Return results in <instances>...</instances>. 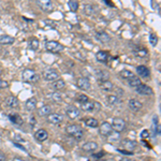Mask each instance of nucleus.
<instances>
[{
	"instance_id": "nucleus-1",
	"label": "nucleus",
	"mask_w": 161,
	"mask_h": 161,
	"mask_svg": "<svg viewBox=\"0 0 161 161\" xmlns=\"http://www.w3.org/2000/svg\"><path fill=\"white\" fill-rule=\"evenodd\" d=\"M66 131H67V133L69 134L70 136H72V138L74 139H80L83 136V129L82 127L79 126V125H69L67 126V128H66Z\"/></svg>"
},
{
	"instance_id": "nucleus-2",
	"label": "nucleus",
	"mask_w": 161,
	"mask_h": 161,
	"mask_svg": "<svg viewBox=\"0 0 161 161\" xmlns=\"http://www.w3.org/2000/svg\"><path fill=\"white\" fill-rule=\"evenodd\" d=\"M22 77L25 82H28V83H35V82H38V80L40 79L39 74L37 73L35 70L32 69H26L23 71V74H22Z\"/></svg>"
},
{
	"instance_id": "nucleus-3",
	"label": "nucleus",
	"mask_w": 161,
	"mask_h": 161,
	"mask_svg": "<svg viewBox=\"0 0 161 161\" xmlns=\"http://www.w3.org/2000/svg\"><path fill=\"white\" fill-rule=\"evenodd\" d=\"M63 45L57 41H48L45 43V50L51 53H60L63 51Z\"/></svg>"
},
{
	"instance_id": "nucleus-4",
	"label": "nucleus",
	"mask_w": 161,
	"mask_h": 161,
	"mask_svg": "<svg viewBox=\"0 0 161 161\" xmlns=\"http://www.w3.org/2000/svg\"><path fill=\"white\" fill-rule=\"evenodd\" d=\"M111 126L114 131L120 133L126 129V121L123 118H120V117H115L113 119V123H112Z\"/></svg>"
},
{
	"instance_id": "nucleus-5",
	"label": "nucleus",
	"mask_w": 161,
	"mask_h": 161,
	"mask_svg": "<svg viewBox=\"0 0 161 161\" xmlns=\"http://www.w3.org/2000/svg\"><path fill=\"white\" fill-rule=\"evenodd\" d=\"M59 77V73L54 69H47L43 72V79L47 82H54V80H58Z\"/></svg>"
},
{
	"instance_id": "nucleus-6",
	"label": "nucleus",
	"mask_w": 161,
	"mask_h": 161,
	"mask_svg": "<svg viewBox=\"0 0 161 161\" xmlns=\"http://www.w3.org/2000/svg\"><path fill=\"white\" fill-rule=\"evenodd\" d=\"M37 4L44 12H52L54 10V3L52 0H39L37 1Z\"/></svg>"
},
{
	"instance_id": "nucleus-7",
	"label": "nucleus",
	"mask_w": 161,
	"mask_h": 161,
	"mask_svg": "<svg viewBox=\"0 0 161 161\" xmlns=\"http://www.w3.org/2000/svg\"><path fill=\"white\" fill-rule=\"evenodd\" d=\"M99 132L102 136H109L110 134L113 132V129H112L111 124L107 123V121L102 123L99 127Z\"/></svg>"
},
{
	"instance_id": "nucleus-8",
	"label": "nucleus",
	"mask_w": 161,
	"mask_h": 161,
	"mask_svg": "<svg viewBox=\"0 0 161 161\" xmlns=\"http://www.w3.org/2000/svg\"><path fill=\"white\" fill-rule=\"evenodd\" d=\"M135 91L138 92V94L142 95V96H150V95H153V89L145 84L139 85L135 88Z\"/></svg>"
},
{
	"instance_id": "nucleus-9",
	"label": "nucleus",
	"mask_w": 161,
	"mask_h": 161,
	"mask_svg": "<svg viewBox=\"0 0 161 161\" xmlns=\"http://www.w3.org/2000/svg\"><path fill=\"white\" fill-rule=\"evenodd\" d=\"M46 118H47L48 123L54 124V125H57V124H60L63 121V116L58 113H51Z\"/></svg>"
},
{
	"instance_id": "nucleus-10",
	"label": "nucleus",
	"mask_w": 161,
	"mask_h": 161,
	"mask_svg": "<svg viewBox=\"0 0 161 161\" xmlns=\"http://www.w3.org/2000/svg\"><path fill=\"white\" fill-rule=\"evenodd\" d=\"M76 85L82 90H88L90 89V86H91V84H90L89 80L87 77H80L76 82Z\"/></svg>"
},
{
	"instance_id": "nucleus-11",
	"label": "nucleus",
	"mask_w": 161,
	"mask_h": 161,
	"mask_svg": "<svg viewBox=\"0 0 161 161\" xmlns=\"http://www.w3.org/2000/svg\"><path fill=\"white\" fill-rule=\"evenodd\" d=\"M66 114H67V116L69 117L70 119H75V118H77V117L80 116V110L77 109V107L71 105V106H69L67 109Z\"/></svg>"
},
{
	"instance_id": "nucleus-12",
	"label": "nucleus",
	"mask_w": 161,
	"mask_h": 161,
	"mask_svg": "<svg viewBox=\"0 0 161 161\" xmlns=\"http://www.w3.org/2000/svg\"><path fill=\"white\" fill-rule=\"evenodd\" d=\"M35 138L38 142H44L48 139V133L45 129H39L35 134Z\"/></svg>"
},
{
	"instance_id": "nucleus-13",
	"label": "nucleus",
	"mask_w": 161,
	"mask_h": 161,
	"mask_svg": "<svg viewBox=\"0 0 161 161\" xmlns=\"http://www.w3.org/2000/svg\"><path fill=\"white\" fill-rule=\"evenodd\" d=\"M82 148H83V150L86 153H92V152H95V150L98 149V144L96 142H91V141H90V142L85 143L84 145L82 146Z\"/></svg>"
},
{
	"instance_id": "nucleus-14",
	"label": "nucleus",
	"mask_w": 161,
	"mask_h": 161,
	"mask_svg": "<svg viewBox=\"0 0 161 161\" xmlns=\"http://www.w3.org/2000/svg\"><path fill=\"white\" fill-rule=\"evenodd\" d=\"M121 146H123L124 150L127 149L128 152L132 153V150L136 147V142L131 141V140H124L123 142H121Z\"/></svg>"
},
{
	"instance_id": "nucleus-15",
	"label": "nucleus",
	"mask_w": 161,
	"mask_h": 161,
	"mask_svg": "<svg viewBox=\"0 0 161 161\" xmlns=\"http://www.w3.org/2000/svg\"><path fill=\"white\" fill-rule=\"evenodd\" d=\"M128 105H129V109H130V110H132V111H134V112H138V111H140V110L142 109L143 104L141 103L140 101L135 100V99H130V100H129V102H128Z\"/></svg>"
},
{
	"instance_id": "nucleus-16",
	"label": "nucleus",
	"mask_w": 161,
	"mask_h": 161,
	"mask_svg": "<svg viewBox=\"0 0 161 161\" xmlns=\"http://www.w3.org/2000/svg\"><path fill=\"white\" fill-rule=\"evenodd\" d=\"M136 71H138L139 75H140V77H143V79H148L149 77V69H148L147 67H145V66H139L138 68H136Z\"/></svg>"
},
{
	"instance_id": "nucleus-17",
	"label": "nucleus",
	"mask_w": 161,
	"mask_h": 161,
	"mask_svg": "<svg viewBox=\"0 0 161 161\" xmlns=\"http://www.w3.org/2000/svg\"><path fill=\"white\" fill-rule=\"evenodd\" d=\"M96 77L97 80H100V82H103V80H107V79L110 77V73L106 71V70H97L96 71Z\"/></svg>"
},
{
	"instance_id": "nucleus-18",
	"label": "nucleus",
	"mask_w": 161,
	"mask_h": 161,
	"mask_svg": "<svg viewBox=\"0 0 161 161\" xmlns=\"http://www.w3.org/2000/svg\"><path fill=\"white\" fill-rule=\"evenodd\" d=\"M114 84L112 82H110L109 80H103V82H100V88H101L103 91H106V92H110L114 89Z\"/></svg>"
},
{
	"instance_id": "nucleus-19",
	"label": "nucleus",
	"mask_w": 161,
	"mask_h": 161,
	"mask_svg": "<svg viewBox=\"0 0 161 161\" xmlns=\"http://www.w3.org/2000/svg\"><path fill=\"white\" fill-rule=\"evenodd\" d=\"M65 87H66V83L63 80H54L52 83V85H51V88L53 90H56V91L62 90Z\"/></svg>"
},
{
	"instance_id": "nucleus-20",
	"label": "nucleus",
	"mask_w": 161,
	"mask_h": 161,
	"mask_svg": "<svg viewBox=\"0 0 161 161\" xmlns=\"http://www.w3.org/2000/svg\"><path fill=\"white\" fill-rule=\"evenodd\" d=\"M6 104L8 107H11V109H15V107L18 106V99L14 96H9L8 98L6 99Z\"/></svg>"
},
{
	"instance_id": "nucleus-21",
	"label": "nucleus",
	"mask_w": 161,
	"mask_h": 161,
	"mask_svg": "<svg viewBox=\"0 0 161 161\" xmlns=\"http://www.w3.org/2000/svg\"><path fill=\"white\" fill-rule=\"evenodd\" d=\"M96 38L102 43H107L111 41V37L107 35L105 31H98V32L96 33Z\"/></svg>"
},
{
	"instance_id": "nucleus-22",
	"label": "nucleus",
	"mask_w": 161,
	"mask_h": 161,
	"mask_svg": "<svg viewBox=\"0 0 161 161\" xmlns=\"http://www.w3.org/2000/svg\"><path fill=\"white\" fill-rule=\"evenodd\" d=\"M52 113V107L50 105H43L38 110V115L40 117H47Z\"/></svg>"
},
{
	"instance_id": "nucleus-23",
	"label": "nucleus",
	"mask_w": 161,
	"mask_h": 161,
	"mask_svg": "<svg viewBox=\"0 0 161 161\" xmlns=\"http://www.w3.org/2000/svg\"><path fill=\"white\" fill-rule=\"evenodd\" d=\"M14 41H15V39L11 36H0V44L1 45H11L14 43Z\"/></svg>"
},
{
	"instance_id": "nucleus-24",
	"label": "nucleus",
	"mask_w": 161,
	"mask_h": 161,
	"mask_svg": "<svg viewBox=\"0 0 161 161\" xmlns=\"http://www.w3.org/2000/svg\"><path fill=\"white\" fill-rule=\"evenodd\" d=\"M107 57H109V54H107V52H105V51H99V52L96 54L97 60L101 63H105L107 61Z\"/></svg>"
},
{
	"instance_id": "nucleus-25",
	"label": "nucleus",
	"mask_w": 161,
	"mask_h": 161,
	"mask_svg": "<svg viewBox=\"0 0 161 161\" xmlns=\"http://www.w3.org/2000/svg\"><path fill=\"white\" fill-rule=\"evenodd\" d=\"M80 109H82L83 111H86V112H92V111H95V103L88 100L87 102L80 103Z\"/></svg>"
},
{
	"instance_id": "nucleus-26",
	"label": "nucleus",
	"mask_w": 161,
	"mask_h": 161,
	"mask_svg": "<svg viewBox=\"0 0 161 161\" xmlns=\"http://www.w3.org/2000/svg\"><path fill=\"white\" fill-rule=\"evenodd\" d=\"M85 125L90 128H97L99 126V121L94 117H89V118L85 119Z\"/></svg>"
},
{
	"instance_id": "nucleus-27",
	"label": "nucleus",
	"mask_w": 161,
	"mask_h": 161,
	"mask_svg": "<svg viewBox=\"0 0 161 161\" xmlns=\"http://www.w3.org/2000/svg\"><path fill=\"white\" fill-rule=\"evenodd\" d=\"M26 109L28 111H33V110L37 107V99L36 98H30L26 101V104H25Z\"/></svg>"
},
{
	"instance_id": "nucleus-28",
	"label": "nucleus",
	"mask_w": 161,
	"mask_h": 161,
	"mask_svg": "<svg viewBox=\"0 0 161 161\" xmlns=\"http://www.w3.org/2000/svg\"><path fill=\"white\" fill-rule=\"evenodd\" d=\"M9 118L10 120L13 124H15V125H22V124H23V119H22V117L19 116L18 114H10Z\"/></svg>"
},
{
	"instance_id": "nucleus-29",
	"label": "nucleus",
	"mask_w": 161,
	"mask_h": 161,
	"mask_svg": "<svg viewBox=\"0 0 161 161\" xmlns=\"http://www.w3.org/2000/svg\"><path fill=\"white\" fill-rule=\"evenodd\" d=\"M128 84L130 87H133V88H136V87L139 86V85L142 84V82H141V79L138 76H134L132 79H130L128 80Z\"/></svg>"
},
{
	"instance_id": "nucleus-30",
	"label": "nucleus",
	"mask_w": 161,
	"mask_h": 161,
	"mask_svg": "<svg viewBox=\"0 0 161 161\" xmlns=\"http://www.w3.org/2000/svg\"><path fill=\"white\" fill-rule=\"evenodd\" d=\"M119 75H120V76L123 77L124 80H128L135 76V75H134V73L132 71H130V70H123V71L119 73Z\"/></svg>"
},
{
	"instance_id": "nucleus-31",
	"label": "nucleus",
	"mask_w": 161,
	"mask_h": 161,
	"mask_svg": "<svg viewBox=\"0 0 161 161\" xmlns=\"http://www.w3.org/2000/svg\"><path fill=\"white\" fill-rule=\"evenodd\" d=\"M47 99L52 100V101H60L62 99V96L57 91H54V92H50L47 94Z\"/></svg>"
},
{
	"instance_id": "nucleus-32",
	"label": "nucleus",
	"mask_w": 161,
	"mask_h": 161,
	"mask_svg": "<svg viewBox=\"0 0 161 161\" xmlns=\"http://www.w3.org/2000/svg\"><path fill=\"white\" fill-rule=\"evenodd\" d=\"M39 44H40V42H39L38 39H31V40H29L28 47L32 51H36L39 48Z\"/></svg>"
},
{
	"instance_id": "nucleus-33",
	"label": "nucleus",
	"mask_w": 161,
	"mask_h": 161,
	"mask_svg": "<svg viewBox=\"0 0 161 161\" xmlns=\"http://www.w3.org/2000/svg\"><path fill=\"white\" fill-rule=\"evenodd\" d=\"M109 141L112 143H116L118 142V141H120V133L116 132V131H114V132H112L111 134L109 135Z\"/></svg>"
},
{
	"instance_id": "nucleus-34",
	"label": "nucleus",
	"mask_w": 161,
	"mask_h": 161,
	"mask_svg": "<svg viewBox=\"0 0 161 161\" xmlns=\"http://www.w3.org/2000/svg\"><path fill=\"white\" fill-rule=\"evenodd\" d=\"M84 12L87 15H92L95 13V7L92 4H85L84 6Z\"/></svg>"
},
{
	"instance_id": "nucleus-35",
	"label": "nucleus",
	"mask_w": 161,
	"mask_h": 161,
	"mask_svg": "<svg viewBox=\"0 0 161 161\" xmlns=\"http://www.w3.org/2000/svg\"><path fill=\"white\" fill-rule=\"evenodd\" d=\"M68 6H69V8L72 12H76L77 9H79V2L75 1V0H70L68 2Z\"/></svg>"
},
{
	"instance_id": "nucleus-36",
	"label": "nucleus",
	"mask_w": 161,
	"mask_h": 161,
	"mask_svg": "<svg viewBox=\"0 0 161 161\" xmlns=\"http://www.w3.org/2000/svg\"><path fill=\"white\" fill-rule=\"evenodd\" d=\"M118 96L117 95H111V96L107 97V102H109V104H111V105H114V104H116L117 102H118Z\"/></svg>"
},
{
	"instance_id": "nucleus-37",
	"label": "nucleus",
	"mask_w": 161,
	"mask_h": 161,
	"mask_svg": "<svg viewBox=\"0 0 161 161\" xmlns=\"http://www.w3.org/2000/svg\"><path fill=\"white\" fill-rule=\"evenodd\" d=\"M149 43L153 46H156L158 43V37L155 35V33H150L149 35Z\"/></svg>"
},
{
	"instance_id": "nucleus-38",
	"label": "nucleus",
	"mask_w": 161,
	"mask_h": 161,
	"mask_svg": "<svg viewBox=\"0 0 161 161\" xmlns=\"http://www.w3.org/2000/svg\"><path fill=\"white\" fill-rule=\"evenodd\" d=\"M76 99H77V101L80 102V103H84V102H87V101H88V97L85 96V95H79Z\"/></svg>"
},
{
	"instance_id": "nucleus-39",
	"label": "nucleus",
	"mask_w": 161,
	"mask_h": 161,
	"mask_svg": "<svg viewBox=\"0 0 161 161\" xmlns=\"http://www.w3.org/2000/svg\"><path fill=\"white\" fill-rule=\"evenodd\" d=\"M141 139H143V140L149 139V131H148L147 129H145V130H143L142 132H141Z\"/></svg>"
},
{
	"instance_id": "nucleus-40",
	"label": "nucleus",
	"mask_w": 161,
	"mask_h": 161,
	"mask_svg": "<svg viewBox=\"0 0 161 161\" xmlns=\"http://www.w3.org/2000/svg\"><path fill=\"white\" fill-rule=\"evenodd\" d=\"M147 51L145 50V48H141V50H139L138 52H136V55L140 56V57H146L147 56Z\"/></svg>"
},
{
	"instance_id": "nucleus-41",
	"label": "nucleus",
	"mask_w": 161,
	"mask_h": 161,
	"mask_svg": "<svg viewBox=\"0 0 161 161\" xmlns=\"http://www.w3.org/2000/svg\"><path fill=\"white\" fill-rule=\"evenodd\" d=\"M9 87V83L4 80H0V89L2 88H8Z\"/></svg>"
},
{
	"instance_id": "nucleus-42",
	"label": "nucleus",
	"mask_w": 161,
	"mask_h": 161,
	"mask_svg": "<svg viewBox=\"0 0 161 161\" xmlns=\"http://www.w3.org/2000/svg\"><path fill=\"white\" fill-rule=\"evenodd\" d=\"M4 159H6V155L2 152H0V161H4Z\"/></svg>"
},
{
	"instance_id": "nucleus-43",
	"label": "nucleus",
	"mask_w": 161,
	"mask_h": 161,
	"mask_svg": "<svg viewBox=\"0 0 161 161\" xmlns=\"http://www.w3.org/2000/svg\"><path fill=\"white\" fill-rule=\"evenodd\" d=\"M12 161H25V160L22 159V158H17V157H16V158H14V159L12 160Z\"/></svg>"
},
{
	"instance_id": "nucleus-44",
	"label": "nucleus",
	"mask_w": 161,
	"mask_h": 161,
	"mask_svg": "<svg viewBox=\"0 0 161 161\" xmlns=\"http://www.w3.org/2000/svg\"><path fill=\"white\" fill-rule=\"evenodd\" d=\"M120 161H131V160L128 159V158H123V159H121Z\"/></svg>"
},
{
	"instance_id": "nucleus-45",
	"label": "nucleus",
	"mask_w": 161,
	"mask_h": 161,
	"mask_svg": "<svg viewBox=\"0 0 161 161\" xmlns=\"http://www.w3.org/2000/svg\"><path fill=\"white\" fill-rule=\"evenodd\" d=\"M1 72H2V69H1V68H0V74H1Z\"/></svg>"
},
{
	"instance_id": "nucleus-46",
	"label": "nucleus",
	"mask_w": 161,
	"mask_h": 161,
	"mask_svg": "<svg viewBox=\"0 0 161 161\" xmlns=\"http://www.w3.org/2000/svg\"><path fill=\"white\" fill-rule=\"evenodd\" d=\"M0 21H1V18H0Z\"/></svg>"
},
{
	"instance_id": "nucleus-47",
	"label": "nucleus",
	"mask_w": 161,
	"mask_h": 161,
	"mask_svg": "<svg viewBox=\"0 0 161 161\" xmlns=\"http://www.w3.org/2000/svg\"><path fill=\"white\" fill-rule=\"evenodd\" d=\"M0 107H1V105H0Z\"/></svg>"
}]
</instances>
